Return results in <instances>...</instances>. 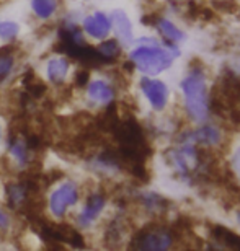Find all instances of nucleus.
Segmentation results:
<instances>
[{
    "instance_id": "1",
    "label": "nucleus",
    "mask_w": 240,
    "mask_h": 251,
    "mask_svg": "<svg viewBox=\"0 0 240 251\" xmlns=\"http://www.w3.org/2000/svg\"><path fill=\"white\" fill-rule=\"evenodd\" d=\"M82 196V184L71 176H64L54 183L44 198V212L54 222L67 220L80 204Z\"/></svg>"
},
{
    "instance_id": "2",
    "label": "nucleus",
    "mask_w": 240,
    "mask_h": 251,
    "mask_svg": "<svg viewBox=\"0 0 240 251\" xmlns=\"http://www.w3.org/2000/svg\"><path fill=\"white\" fill-rule=\"evenodd\" d=\"M185 108H187L188 116L196 123H203L208 118V87L206 77H204L201 69H191L189 74L182 82Z\"/></svg>"
},
{
    "instance_id": "3",
    "label": "nucleus",
    "mask_w": 240,
    "mask_h": 251,
    "mask_svg": "<svg viewBox=\"0 0 240 251\" xmlns=\"http://www.w3.org/2000/svg\"><path fill=\"white\" fill-rule=\"evenodd\" d=\"M175 54L168 49L160 48L157 43L154 44H137L136 48L129 52V62L133 67L139 70L141 74L147 77H156L162 74L163 70L170 69L173 64Z\"/></svg>"
},
{
    "instance_id": "4",
    "label": "nucleus",
    "mask_w": 240,
    "mask_h": 251,
    "mask_svg": "<svg viewBox=\"0 0 240 251\" xmlns=\"http://www.w3.org/2000/svg\"><path fill=\"white\" fill-rule=\"evenodd\" d=\"M108 205V196L105 191L92 189L83 193L82 201L76 207V210L71 214V224L80 232H87V230L93 228L95 225L105 212Z\"/></svg>"
},
{
    "instance_id": "5",
    "label": "nucleus",
    "mask_w": 240,
    "mask_h": 251,
    "mask_svg": "<svg viewBox=\"0 0 240 251\" xmlns=\"http://www.w3.org/2000/svg\"><path fill=\"white\" fill-rule=\"evenodd\" d=\"M175 232L163 224H149L131 240V248L142 251H162L173 247Z\"/></svg>"
},
{
    "instance_id": "6",
    "label": "nucleus",
    "mask_w": 240,
    "mask_h": 251,
    "mask_svg": "<svg viewBox=\"0 0 240 251\" xmlns=\"http://www.w3.org/2000/svg\"><path fill=\"white\" fill-rule=\"evenodd\" d=\"M74 72L72 59L66 54H51L43 62V77L49 87L64 88L71 83Z\"/></svg>"
},
{
    "instance_id": "7",
    "label": "nucleus",
    "mask_w": 240,
    "mask_h": 251,
    "mask_svg": "<svg viewBox=\"0 0 240 251\" xmlns=\"http://www.w3.org/2000/svg\"><path fill=\"white\" fill-rule=\"evenodd\" d=\"M79 25L87 39L95 43L103 41L111 34V18L103 10H93L90 13H85L83 17H80Z\"/></svg>"
},
{
    "instance_id": "8",
    "label": "nucleus",
    "mask_w": 240,
    "mask_h": 251,
    "mask_svg": "<svg viewBox=\"0 0 240 251\" xmlns=\"http://www.w3.org/2000/svg\"><path fill=\"white\" fill-rule=\"evenodd\" d=\"M85 100L92 106L105 108L111 104L116 98V88L107 78H90L83 88Z\"/></svg>"
},
{
    "instance_id": "9",
    "label": "nucleus",
    "mask_w": 240,
    "mask_h": 251,
    "mask_svg": "<svg viewBox=\"0 0 240 251\" xmlns=\"http://www.w3.org/2000/svg\"><path fill=\"white\" fill-rule=\"evenodd\" d=\"M139 88H141L142 95L146 97L154 111H162V109H165L168 103V87L162 80L144 75L139 80Z\"/></svg>"
},
{
    "instance_id": "10",
    "label": "nucleus",
    "mask_w": 240,
    "mask_h": 251,
    "mask_svg": "<svg viewBox=\"0 0 240 251\" xmlns=\"http://www.w3.org/2000/svg\"><path fill=\"white\" fill-rule=\"evenodd\" d=\"M111 18V31L114 33V38L118 39L123 46H129L134 43V28L129 15L123 8H114L109 13Z\"/></svg>"
},
{
    "instance_id": "11",
    "label": "nucleus",
    "mask_w": 240,
    "mask_h": 251,
    "mask_svg": "<svg viewBox=\"0 0 240 251\" xmlns=\"http://www.w3.org/2000/svg\"><path fill=\"white\" fill-rule=\"evenodd\" d=\"M29 12L39 23H51L61 15L62 0H29Z\"/></svg>"
},
{
    "instance_id": "12",
    "label": "nucleus",
    "mask_w": 240,
    "mask_h": 251,
    "mask_svg": "<svg viewBox=\"0 0 240 251\" xmlns=\"http://www.w3.org/2000/svg\"><path fill=\"white\" fill-rule=\"evenodd\" d=\"M221 140V134L214 126H203L199 129H194L191 132L185 134L182 137V142H189L196 145H204V147H213L217 145Z\"/></svg>"
},
{
    "instance_id": "13",
    "label": "nucleus",
    "mask_w": 240,
    "mask_h": 251,
    "mask_svg": "<svg viewBox=\"0 0 240 251\" xmlns=\"http://www.w3.org/2000/svg\"><path fill=\"white\" fill-rule=\"evenodd\" d=\"M22 23L12 18H0V44H15L22 38Z\"/></svg>"
},
{
    "instance_id": "14",
    "label": "nucleus",
    "mask_w": 240,
    "mask_h": 251,
    "mask_svg": "<svg viewBox=\"0 0 240 251\" xmlns=\"http://www.w3.org/2000/svg\"><path fill=\"white\" fill-rule=\"evenodd\" d=\"M121 48L123 44L118 41L116 38H107L103 41H100L97 46H95V51L102 59V62H113L121 56Z\"/></svg>"
},
{
    "instance_id": "15",
    "label": "nucleus",
    "mask_w": 240,
    "mask_h": 251,
    "mask_svg": "<svg viewBox=\"0 0 240 251\" xmlns=\"http://www.w3.org/2000/svg\"><path fill=\"white\" fill-rule=\"evenodd\" d=\"M211 233L214 240H217L222 247L232 248V250H240V235L234 233L232 230H229L222 225H214L211 228Z\"/></svg>"
},
{
    "instance_id": "16",
    "label": "nucleus",
    "mask_w": 240,
    "mask_h": 251,
    "mask_svg": "<svg viewBox=\"0 0 240 251\" xmlns=\"http://www.w3.org/2000/svg\"><path fill=\"white\" fill-rule=\"evenodd\" d=\"M154 25H156V28L159 29V33L162 34L165 39H168L170 43H180L185 39V33L177 25H173L167 18H157Z\"/></svg>"
},
{
    "instance_id": "17",
    "label": "nucleus",
    "mask_w": 240,
    "mask_h": 251,
    "mask_svg": "<svg viewBox=\"0 0 240 251\" xmlns=\"http://www.w3.org/2000/svg\"><path fill=\"white\" fill-rule=\"evenodd\" d=\"M15 217L13 214L5 204H0V237H10L15 232Z\"/></svg>"
},
{
    "instance_id": "18",
    "label": "nucleus",
    "mask_w": 240,
    "mask_h": 251,
    "mask_svg": "<svg viewBox=\"0 0 240 251\" xmlns=\"http://www.w3.org/2000/svg\"><path fill=\"white\" fill-rule=\"evenodd\" d=\"M231 165H232V170L236 172V175L240 178V147L234 152L232 158H231Z\"/></svg>"
},
{
    "instance_id": "19",
    "label": "nucleus",
    "mask_w": 240,
    "mask_h": 251,
    "mask_svg": "<svg viewBox=\"0 0 240 251\" xmlns=\"http://www.w3.org/2000/svg\"><path fill=\"white\" fill-rule=\"evenodd\" d=\"M5 134H7V132H5ZM5 134H2V132H0V147H2V145H3V139H5Z\"/></svg>"
},
{
    "instance_id": "20",
    "label": "nucleus",
    "mask_w": 240,
    "mask_h": 251,
    "mask_svg": "<svg viewBox=\"0 0 240 251\" xmlns=\"http://www.w3.org/2000/svg\"><path fill=\"white\" fill-rule=\"evenodd\" d=\"M79 2H82V3H88L90 0H79Z\"/></svg>"
},
{
    "instance_id": "21",
    "label": "nucleus",
    "mask_w": 240,
    "mask_h": 251,
    "mask_svg": "<svg viewBox=\"0 0 240 251\" xmlns=\"http://www.w3.org/2000/svg\"><path fill=\"white\" fill-rule=\"evenodd\" d=\"M167 2H178V0H167Z\"/></svg>"
},
{
    "instance_id": "22",
    "label": "nucleus",
    "mask_w": 240,
    "mask_h": 251,
    "mask_svg": "<svg viewBox=\"0 0 240 251\" xmlns=\"http://www.w3.org/2000/svg\"><path fill=\"white\" fill-rule=\"evenodd\" d=\"M239 220H240V214H239Z\"/></svg>"
}]
</instances>
